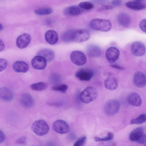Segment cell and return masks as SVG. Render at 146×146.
Returning a JSON list of instances; mask_svg holds the SVG:
<instances>
[{"mask_svg":"<svg viewBox=\"0 0 146 146\" xmlns=\"http://www.w3.org/2000/svg\"><path fill=\"white\" fill-rule=\"evenodd\" d=\"M90 26L94 30L103 32L109 31L112 27L110 21L99 19H94L91 21Z\"/></svg>","mask_w":146,"mask_h":146,"instance_id":"cell-1","label":"cell"},{"mask_svg":"<svg viewBox=\"0 0 146 146\" xmlns=\"http://www.w3.org/2000/svg\"><path fill=\"white\" fill-rule=\"evenodd\" d=\"M98 92L95 88L91 86L87 87L80 93V100L85 103H89L97 97Z\"/></svg>","mask_w":146,"mask_h":146,"instance_id":"cell-2","label":"cell"},{"mask_svg":"<svg viewBox=\"0 0 146 146\" xmlns=\"http://www.w3.org/2000/svg\"><path fill=\"white\" fill-rule=\"evenodd\" d=\"M32 129L37 135L40 136L46 134L49 130V127L47 123L44 120L39 119L36 121L32 125Z\"/></svg>","mask_w":146,"mask_h":146,"instance_id":"cell-3","label":"cell"},{"mask_svg":"<svg viewBox=\"0 0 146 146\" xmlns=\"http://www.w3.org/2000/svg\"><path fill=\"white\" fill-rule=\"evenodd\" d=\"M120 104L117 100H112L107 102L104 106V111L108 116H112L116 114L119 110Z\"/></svg>","mask_w":146,"mask_h":146,"instance_id":"cell-4","label":"cell"},{"mask_svg":"<svg viewBox=\"0 0 146 146\" xmlns=\"http://www.w3.org/2000/svg\"><path fill=\"white\" fill-rule=\"evenodd\" d=\"M90 37V33L87 30H74L72 34V41L76 42H83L88 40Z\"/></svg>","mask_w":146,"mask_h":146,"instance_id":"cell-5","label":"cell"},{"mask_svg":"<svg viewBox=\"0 0 146 146\" xmlns=\"http://www.w3.org/2000/svg\"><path fill=\"white\" fill-rule=\"evenodd\" d=\"M70 58L73 63L78 66L85 64L87 61L85 54L79 51L75 50L72 52L70 54Z\"/></svg>","mask_w":146,"mask_h":146,"instance_id":"cell-6","label":"cell"},{"mask_svg":"<svg viewBox=\"0 0 146 146\" xmlns=\"http://www.w3.org/2000/svg\"><path fill=\"white\" fill-rule=\"evenodd\" d=\"M52 127L55 132L61 134L67 133L70 130L68 123L62 120H58L55 121L53 123Z\"/></svg>","mask_w":146,"mask_h":146,"instance_id":"cell-7","label":"cell"},{"mask_svg":"<svg viewBox=\"0 0 146 146\" xmlns=\"http://www.w3.org/2000/svg\"><path fill=\"white\" fill-rule=\"evenodd\" d=\"M119 54V51L117 48L111 46L106 50L105 56L108 61L110 63H112L118 59Z\"/></svg>","mask_w":146,"mask_h":146,"instance_id":"cell-8","label":"cell"},{"mask_svg":"<svg viewBox=\"0 0 146 146\" xmlns=\"http://www.w3.org/2000/svg\"><path fill=\"white\" fill-rule=\"evenodd\" d=\"M131 50L132 53L134 55L136 56H141L145 53V48L142 42L135 41L132 44Z\"/></svg>","mask_w":146,"mask_h":146,"instance_id":"cell-9","label":"cell"},{"mask_svg":"<svg viewBox=\"0 0 146 146\" xmlns=\"http://www.w3.org/2000/svg\"><path fill=\"white\" fill-rule=\"evenodd\" d=\"M93 74V72L91 70L87 68H82L76 72L75 76L81 81H88L91 80Z\"/></svg>","mask_w":146,"mask_h":146,"instance_id":"cell-10","label":"cell"},{"mask_svg":"<svg viewBox=\"0 0 146 146\" xmlns=\"http://www.w3.org/2000/svg\"><path fill=\"white\" fill-rule=\"evenodd\" d=\"M133 81L136 87L139 88H143L146 85V76L141 72H136L133 75Z\"/></svg>","mask_w":146,"mask_h":146,"instance_id":"cell-11","label":"cell"},{"mask_svg":"<svg viewBox=\"0 0 146 146\" xmlns=\"http://www.w3.org/2000/svg\"><path fill=\"white\" fill-rule=\"evenodd\" d=\"M31 64L35 69L41 70L46 67L47 61L42 56L38 55L34 57L31 60Z\"/></svg>","mask_w":146,"mask_h":146,"instance_id":"cell-12","label":"cell"},{"mask_svg":"<svg viewBox=\"0 0 146 146\" xmlns=\"http://www.w3.org/2000/svg\"><path fill=\"white\" fill-rule=\"evenodd\" d=\"M31 40L30 36L28 34L25 33L17 37L16 41V45L19 48H24L29 45Z\"/></svg>","mask_w":146,"mask_h":146,"instance_id":"cell-13","label":"cell"},{"mask_svg":"<svg viewBox=\"0 0 146 146\" xmlns=\"http://www.w3.org/2000/svg\"><path fill=\"white\" fill-rule=\"evenodd\" d=\"M20 101L22 105L26 108H31L34 105V99L29 93H25L22 94L20 97Z\"/></svg>","mask_w":146,"mask_h":146,"instance_id":"cell-14","label":"cell"},{"mask_svg":"<svg viewBox=\"0 0 146 146\" xmlns=\"http://www.w3.org/2000/svg\"><path fill=\"white\" fill-rule=\"evenodd\" d=\"M86 50L88 55L91 57H98L102 54L101 48L95 44H92L88 45L86 47Z\"/></svg>","mask_w":146,"mask_h":146,"instance_id":"cell-15","label":"cell"},{"mask_svg":"<svg viewBox=\"0 0 146 146\" xmlns=\"http://www.w3.org/2000/svg\"><path fill=\"white\" fill-rule=\"evenodd\" d=\"M12 67L13 70L18 72H26L29 68L27 63L21 61H17L14 62L13 64Z\"/></svg>","mask_w":146,"mask_h":146,"instance_id":"cell-16","label":"cell"},{"mask_svg":"<svg viewBox=\"0 0 146 146\" xmlns=\"http://www.w3.org/2000/svg\"><path fill=\"white\" fill-rule=\"evenodd\" d=\"M45 38L47 42L51 45L56 44L58 40L57 33L55 31L51 30H48L46 32Z\"/></svg>","mask_w":146,"mask_h":146,"instance_id":"cell-17","label":"cell"},{"mask_svg":"<svg viewBox=\"0 0 146 146\" xmlns=\"http://www.w3.org/2000/svg\"><path fill=\"white\" fill-rule=\"evenodd\" d=\"M117 21L119 24L124 27H128L131 22L130 16L128 14L125 13H121L118 15Z\"/></svg>","mask_w":146,"mask_h":146,"instance_id":"cell-18","label":"cell"},{"mask_svg":"<svg viewBox=\"0 0 146 146\" xmlns=\"http://www.w3.org/2000/svg\"><path fill=\"white\" fill-rule=\"evenodd\" d=\"M0 97L2 100L5 101H10L13 99V94L9 88L3 87L0 89Z\"/></svg>","mask_w":146,"mask_h":146,"instance_id":"cell-19","label":"cell"},{"mask_svg":"<svg viewBox=\"0 0 146 146\" xmlns=\"http://www.w3.org/2000/svg\"><path fill=\"white\" fill-rule=\"evenodd\" d=\"M104 84L106 88L112 90H115L118 86L117 80L113 76L106 78L104 81Z\"/></svg>","mask_w":146,"mask_h":146,"instance_id":"cell-20","label":"cell"},{"mask_svg":"<svg viewBox=\"0 0 146 146\" xmlns=\"http://www.w3.org/2000/svg\"><path fill=\"white\" fill-rule=\"evenodd\" d=\"M83 10L76 6H72L66 8L64 11V14L66 16H76L82 13Z\"/></svg>","mask_w":146,"mask_h":146,"instance_id":"cell-21","label":"cell"},{"mask_svg":"<svg viewBox=\"0 0 146 146\" xmlns=\"http://www.w3.org/2000/svg\"><path fill=\"white\" fill-rule=\"evenodd\" d=\"M127 101L130 104L136 107L140 106L142 103L140 96L135 92L131 93L128 95Z\"/></svg>","mask_w":146,"mask_h":146,"instance_id":"cell-22","label":"cell"},{"mask_svg":"<svg viewBox=\"0 0 146 146\" xmlns=\"http://www.w3.org/2000/svg\"><path fill=\"white\" fill-rule=\"evenodd\" d=\"M38 55L43 57L47 62H50L54 59L55 55L54 52L48 49H43L39 51L37 53Z\"/></svg>","mask_w":146,"mask_h":146,"instance_id":"cell-23","label":"cell"},{"mask_svg":"<svg viewBox=\"0 0 146 146\" xmlns=\"http://www.w3.org/2000/svg\"><path fill=\"white\" fill-rule=\"evenodd\" d=\"M128 8L136 11L140 10L146 8V5L141 2L137 1H129L125 3Z\"/></svg>","mask_w":146,"mask_h":146,"instance_id":"cell-24","label":"cell"},{"mask_svg":"<svg viewBox=\"0 0 146 146\" xmlns=\"http://www.w3.org/2000/svg\"><path fill=\"white\" fill-rule=\"evenodd\" d=\"M144 129L139 127L136 128L129 135L130 139L133 141H137L139 138L143 134Z\"/></svg>","mask_w":146,"mask_h":146,"instance_id":"cell-25","label":"cell"},{"mask_svg":"<svg viewBox=\"0 0 146 146\" xmlns=\"http://www.w3.org/2000/svg\"><path fill=\"white\" fill-rule=\"evenodd\" d=\"M74 30L70 29L65 32L62 35L61 39L63 41L65 42H72V36Z\"/></svg>","mask_w":146,"mask_h":146,"instance_id":"cell-26","label":"cell"},{"mask_svg":"<svg viewBox=\"0 0 146 146\" xmlns=\"http://www.w3.org/2000/svg\"><path fill=\"white\" fill-rule=\"evenodd\" d=\"M47 87V84L43 82L33 84L30 86V88L32 90L35 91H41L45 90Z\"/></svg>","mask_w":146,"mask_h":146,"instance_id":"cell-27","label":"cell"},{"mask_svg":"<svg viewBox=\"0 0 146 146\" xmlns=\"http://www.w3.org/2000/svg\"><path fill=\"white\" fill-rule=\"evenodd\" d=\"M52 12V9L49 7L40 8L36 9L34 11L35 14L39 15H49Z\"/></svg>","mask_w":146,"mask_h":146,"instance_id":"cell-28","label":"cell"},{"mask_svg":"<svg viewBox=\"0 0 146 146\" xmlns=\"http://www.w3.org/2000/svg\"><path fill=\"white\" fill-rule=\"evenodd\" d=\"M146 121V113L140 115L137 118L132 119L130 122L131 124H141Z\"/></svg>","mask_w":146,"mask_h":146,"instance_id":"cell-29","label":"cell"},{"mask_svg":"<svg viewBox=\"0 0 146 146\" xmlns=\"http://www.w3.org/2000/svg\"><path fill=\"white\" fill-rule=\"evenodd\" d=\"M68 86L65 84H61L54 86L51 88V89L54 91L60 92L62 93L66 92Z\"/></svg>","mask_w":146,"mask_h":146,"instance_id":"cell-30","label":"cell"},{"mask_svg":"<svg viewBox=\"0 0 146 146\" xmlns=\"http://www.w3.org/2000/svg\"><path fill=\"white\" fill-rule=\"evenodd\" d=\"M114 137L113 134L111 132H108L106 136L104 137H96L94 139L96 141H104L111 140Z\"/></svg>","mask_w":146,"mask_h":146,"instance_id":"cell-31","label":"cell"},{"mask_svg":"<svg viewBox=\"0 0 146 146\" xmlns=\"http://www.w3.org/2000/svg\"><path fill=\"white\" fill-rule=\"evenodd\" d=\"M79 7L81 9L90 10L93 8L94 5L92 3L90 2L85 1L80 3Z\"/></svg>","mask_w":146,"mask_h":146,"instance_id":"cell-32","label":"cell"},{"mask_svg":"<svg viewBox=\"0 0 146 146\" xmlns=\"http://www.w3.org/2000/svg\"><path fill=\"white\" fill-rule=\"evenodd\" d=\"M50 80L52 84H57L60 81V77L59 74L54 73L50 76Z\"/></svg>","mask_w":146,"mask_h":146,"instance_id":"cell-33","label":"cell"},{"mask_svg":"<svg viewBox=\"0 0 146 146\" xmlns=\"http://www.w3.org/2000/svg\"><path fill=\"white\" fill-rule=\"evenodd\" d=\"M86 137L85 136L82 137L77 141L74 144V146H82L84 145L86 143Z\"/></svg>","mask_w":146,"mask_h":146,"instance_id":"cell-34","label":"cell"},{"mask_svg":"<svg viewBox=\"0 0 146 146\" xmlns=\"http://www.w3.org/2000/svg\"><path fill=\"white\" fill-rule=\"evenodd\" d=\"M7 62L6 60L1 58L0 59V72L3 70L7 66Z\"/></svg>","mask_w":146,"mask_h":146,"instance_id":"cell-35","label":"cell"},{"mask_svg":"<svg viewBox=\"0 0 146 146\" xmlns=\"http://www.w3.org/2000/svg\"><path fill=\"white\" fill-rule=\"evenodd\" d=\"M141 29L143 32L146 33V19L141 21L139 24Z\"/></svg>","mask_w":146,"mask_h":146,"instance_id":"cell-36","label":"cell"},{"mask_svg":"<svg viewBox=\"0 0 146 146\" xmlns=\"http://www.w3.org/2000/svg\"><path fill=\"white\" fill-rule=\"evenodd\" d=\"M27 141V137L25 136L20 137L16 141V143L19 144H24Z\"/></svg>","mask_w":146,"mask_h":146,"instance_id":"cell-37","label":"cell"},{"mask_svg":"<svg viewBox=\"0 0 146 146\" xmlns=\"http://www.w3.org/2000/svg\"><path fill=\"white\" fill-rule=\"evenodd\" d=\"M138 143L143 144L146 143V134H143L137 141Z\"/></svg>","mask_w":146,"mask_h":146,"instance_id":"cell-38","label":"cell"},{"mask_svg":"<svg viewBox=\"0 0 146 146\" xmlns=\"http://www.w3.org/2000/svg\"><path fill=\"white\" fill-rule=\"evenodd\" d=\"M122 3V1L121 0H113L111 2L112 5L116 7L121 6Z\"/></svg>","mask_w":146,"mask_h":146,"instance_id":"cell-39","label":"cell"},{"mask_svg":"<svg viewBox=\"0 0 146 146\" xmlns=\"http://www.w3.org/2000/svg\"><path fill=\"white\" fill-rule=\"evenodd\" d=\"M5 139V135L4 132L1 130L0 131V143L3 142Z\"/></svg>","mask_w":146,"mask_h":146,"instance_id":"cell-40","label":"cell"},{"mask_svg":"<svg viewBox=\"0 0 146 146\" xmlns=\"http://www.w3.org/2000/svg\"><path fill=\"white\" fill-rule=\"evenodd\" d=\"M113 8V7L111 6L103 5L101 9L102 10H111Z\"/></svg>","mask_w":146,"mask_h":146,"instance_id":"cell-41","label":"cell"},{"mask_svg":"<svg viewBox=\"0 0 146 146\" xmlns=\"http://www.w3.org/2000/svg\"><path fill=\"white\" fill-rule=\"evenodd\" d=\"M111 66L113 68L120 70H123L124 69L123 67L117 64L111 65Z\"/></svg>","mask_w":146,"mask_h":146,"instance_id":"cell-42","label":"cell"},{"mask_svg":"<svg viewBox=\"0 0 146 146\" xmlns=\"http://www.w3.org/2000/svg\"><path fill=\"white\" fill-rule=\"evenodd\" d=\"M5 48V45L4 42L1 40H0V51H2Z\"/></svg>","mask_w":146,"mask_h":146,"instance_id":"cell-43","label":"cell"},{"mask_svg":"<svg viewBox=\"0 0 146 146\" xmlns=\"http://www.w3.org/2000/svg\"><path fill=\"white\" fill-rule=\"evenodd\" d=\"M107 0H94V2L96 3H102L106 1Z\"/></svg>","mask_w":146,"mask_h":146,"instance_id":"cell-44","label":"cell"},{"mask_svg":"<svg viewBox=\"0 0 146 146\" xmlns=\"http://www.w3.org/2000/svg\"><path fill=\"white\" fill-rule=\"evenodd\" d=\"M0 30L1 31V30H2L3 29V26L1 24H0Z\"/></svg>","mask_w":146,"mask_h":146,"instance_id":"cell-45","label":"cell"},{"mask_svg":"<svg viewBox=\"0 0 146 146\" xmlns=\"http://www.w3.org/2000/svg\"><path fill=\"white\" fill-rule=\"evenodd\" d=\"M135 1L139 2H141L142 1H143L144 0H134Z\"/></svg>","mask_w":146,"mask_h":146,"instance_id":"cell-46","label":"cell"}]
</instances>
